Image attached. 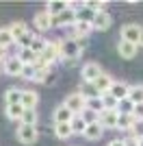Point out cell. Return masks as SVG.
Masks as SVG:
<instances>
[{"mask_svg": "<svg viewBox=\"0 0 143 146\" xmlns=\"http://www.w3.org/2000/svg\"><path fill=\"white\" fill-rule=\"evenodd\" d=\"M7 59H9V57H7V48L0 46V61H7Z\"/></svg>", "mask_w": 143, "mask_h": 146, "instance_id": "cell-42", "label": "cell"}, {"mask_svg": "<svg viewBox=\"0 0 143 146\" xmlns=\"http://www.w3.org/2000/svg\"><path fill=\"white\" fill-rule=\"evenodd\" d=\"M52 20H54V26H63V29L74 26V24H76V11L67 7L63 13H59V15H56V18H52Z\"/></svg>", "mask_w": 143, "mask_h": 146, "instance_id": "cell-9", "label": "cell"}, {"mask_svg": "<svg viewBox=\"0 0 143 146\" xmlns=\"http://www.w3.org/2000/svg\"><path fill=\"white\" fill-rule=\"evenodd\" d=\"M85 7H87V9H91L93 13L106 11V9H104V7H106V2H100V0H89V2H85Z\"/></svg>", "mask_w": 143, "mask_h": 146, "instance_id": "cell-36", "label": "cell"}, {"mask_svg": "<svg viewBox=\"0 0 143 146\" xmlns=\"http://www.w3.org/2000/svg\"><path fill=\"white\" fill-rule=\"evenodd\" d=\"M85 100H87V96H85V94L74 92V94H67V98L63 100V105H65V107L74 113V116H80V113L85 111Z\"/></svg>", "mask_w": 143, "mask_h": 146, "instance_id": "cell-2", "label": "cell"}, {"mask_svg": "<svg viewBox=\"0 0 143 146\" xmlns=\"http://www.w3.org/2000/svg\"><path fill=\"white\" fill-rule=\"evenodd\" d=\"M9 31H11V35L15 37V42H18V39H22V37L28 33V26H26V22L18 20V22H13V24L9 26Z\"/></svg>", "mask_w": 143, "mask_h": 146, "instance_id": "cell-21", "label": "cell"}, {"mask_svg": "<svg viewBox=\"0 0 143 146\" xmlns=\"http://www.w3.org/2000/svg\"><path fill=\"white\" fill-rule=\"evenodd\" d=\"M102 105H104V109H117L119 100L113 98L111 94H102Z\"/></svg>", "mask_w": 143, "mask_h": 146, "instance_id": "cell-35", "label": "cell"}, {"mask_svg": "<svg viewBox=\"0 0 143 146\" xmlns=\"http://www.w3.org/2000/svg\"><path fill=\"white\" fill-rule=\"evenodd\" d=\"M72 133L74 135H85V129H87V122L83 120V116H74V120L70 122Z\"/></svg>", "mask_w": 143, "mask_h": 146, "instance_id": "cell-26", "label": "cell"}, {"mask_svg": "<svg viewBox=\"0 0 143 146\" xmlns=\"http://www.w3.org/2000/svg\"><path fill=\"white\" fill-rule=\"evenodd\" d=\"M18 140L22 142L24 146H33L37 140H39V131L35 127H26V124H20L18 129Z\"/></svg>", "mask_w": 143, "mask_h": 146, "instance_id": "cell-4", "label": "cell"}, {"mask_svg": "<svg viewBox=\"0 0 143 146\" xmlns=\"http://www.w3.org/2000/svg\"><path fill=\"white\" fill-rule=\"evenodd\" d=\"M111 24H113V18L108 15V11L95 13V15H93V22H91L93 31H108V29H111Z\"/></svg>", "mask_w": 143, "mask_h": 146, "instance_id": "cell-10", "label": "cell"}, {"mask_svg": "<svg viewBox=\"0 0 143 146\" xmlns=\"http://www.w3.org/2000/svg\"><path fill=\"white\" fill-rule=\"evenodd\" d=\"M46 46H48V39H43V37L35 35V39H33V44H30V50H33V52L39 57L43 50H46Z\"/></svg>", "mask_w": 143, "mask_h": 146, "instance_id": "cell-29", "label": "cell"}, {"mask_svg": "<svg viewBox=\"0 0 143 146\" xmlns=\"http://www.w3.org/2000/svg\"><path fill=\"white\" fill-rule=\"evenodd\" d=\"M74 29H76L78 37L87 39V37H89V33L93 31V26H91V22H76V24H74Z\"/></svg>", "mask_w": 143, "mask_h": 146, "instance_id": "cell-32", "label": "cell"}, {"mask_svg": "<svg viewBox=\"0 0 143 146\" xmlns=\"http://www.w3.org/2000/svg\"><path fill=\"white\" fill-rule=\"evenodd\" d=\"M22 70H24V63L18 59V57H9L5 61V72L9 76H22Z\"/></svg>", "mask_w": 143, "mask_h": 146, "instance_id": "cell-13", "label": "cell"}, {"mask_svg": "<svg viewBox=\"0 0 143 146\" xmlns=\"http://www.w3.org/2000/svg\"><path fill=\"white\" fill-rule=\"evenodd\" d=\"M108 146H124V140H113L108 142Z\"/></svg>", "mask_w": 143, "mask_h": 146, "instance_id": "cell-43", "label": "cell"}, {"mask_svg": "<svg viewBox=\"0 0 143 146\" xmlns=\"http://www.w3.org/2000/svg\"><path fill=\"white\" fill-rule=\"evenodd\" d=\"M113 76L111 74H106V72H102L98 79H95V83H93V90H95V94L98 96H102V94H108L111 92V87H113Z\"/></svg>", "mask_w": 143, "mask_h": 146, "instance_id": "cell-8", "label": "cell"}, {"mask_svg": "<svg viewBox=\"0 0 143 146\" xmlns=\"http://www.w3.org/2000/svg\"><path fill=\"white\" fill-rule=\"evenodd\" d=\"M139 46H143V31H141V39H139Z\"/></svg>", "mask_w": 143, "mask_h": 146, "instance_id": "cell-44", "label": "cell"}, {"mask_svg": "<svg viewBox=\"0 0 143 146\" xmlns=\"http://www.w3.org/2000/svg\"><path fill=\"white\" fill-rule=\"evenodd\" d=\"M39 103V94L35 90H22V107L24 109H35Z\"/></svg>", "mask_w": 143, "mask_h": 146, "instance_id": "cell-14", "label": "cell"}, {"mask_svg": "<svg viewBox=\"0 0 143 146\" xmlns=\"http://www.w3.org/2000/svg\"><path fill=\"white\" fill-rule=\"evenodd\" d=\"M132 116H134V120H143V105H134Z\"/></svg>", "mask_w": 143, "mask_h": 146, "instance_id": "cell-40", "label": "cell"}, {"mask_svg": "<svg viewBox=\"0 0 143 146\" xmlns=\"http://www.w3.org/2000/svg\"><path fill=\"white\" fill-rule=\"evenodd\" d=\"M5 100H7V105H20L22 103V90L9 87V90L5 92Z\"/></svg>", "mask_w": 143, "mask_h": 146, "instance_id": "cell-22", "label": "cell"}, {"mask_svg": "<svg viewBox=\"0 0 143 146\" xmlns=\"http://www.w3.org/2000/svg\"><path fill=\"white\" fill-rule=\"evenodd\" d=\"M139 146H143V137H141V140H139Z\"/></svg>", "mask_w": 143, "mask_h": 146, "instance_id": "cell-45", "label": "cell"}, {"mask_svg": "<svg viewBox=\"0 0 143 146\" xmlns=\"http://www.w3.org/2000/svg\"><path fill=\"white\" fill-rule=\"evenodd\" d=\"M59 52H61V39H52V42L48 39L46 50H43L39 57L43 59V63H46V66H52L54 61L59 59Z\"/></svg>", "mask_w": 143, "mask_h": 146, "instance_id": "cell-3", "label": "cell"}, {"mask_svg": "<svg viewBox=\"0 0 143 146\" xmlns=\"http://www.w3.org/2000/svg\"><path fill=\"white\" fill-rule=\"evenodd\" d=\"M67 7H70V2H67V0H50V2L46 5V11L50 13L52 18H56L59 13H63V11H65Z\"/></svg>", "mask_w": 143, "mask_h": 146, "instance_id": "cell-17", "label": "cell"}, {"mask_svg": "<svg viewBox=\"0 0 143 146\" xmlns=\"http://www.w3.org/2000/svg\"><path fill=\"white\" fill-rule=\"evenodd\" d=\"M24 107H22V103L20 105H7V118L9 120H22V116H24Z\"/></svg>", "mask_w": 143, "mask_h": 146, "instance_id": "cell-24", "label": "cell"}, {"mask_svg": "<svg viewBox=\"0 0 143 146\" xmlns=\"http://www.w3.org/2000/svg\"><path fill=\"white\" fill-rule=\"evenodd\" d=\"M98 122L104 127V131H106V129H117L119 111H117V109H104V111L100 113V118H98Z\"/></svg>", "mask_w": 143, "mask_h": 146, "instance_id": "cell-7", "label": "cell"}, {"mask_svg": "<svg viewBox=\"0 0 143 146\" xmlns=\"http://www.w3.org/2000/svg\"><path fill=\"white\" fill-rule=\"evenodd\" d=\"M83 120L87 122V124H93V122H98V118H100V113H95V111H89V109H85L83 113Z\"/></svg>", "mask_w": 143, "mask_h": 146, "instance_id": "cell-37", "label": "cell"}, {"mask_svg": "<svg viewBox=\"0 0 143 146\" xmlns=\"http://www.w3.org/2000/svg\"><path fill=\"white\" fill-rule=\"evenodd\" d=\"M33 24H35V29L37 31H48V29H52L54 26V20H52V15L48 11H39V13H35V20H33Z\"/></svg>", "mask_w": 143, "mask_h": 146, "instance_id": "cell-11", "label": "cell"}, {"mask_svg": "<svg viewBox=\"0 0 143 146\" xmlns=\"http://www.w3.org/2000/svg\"><path fill=\"white\" fill-rule=\"evenodd\" d=\"M102 74V68L95 63V61H89V63H85L83 66V70H80V76H83V81L85 83H91L93 85L95 83V79Z\"/></svg>", "mask_w": 143, "mask_h": 146, "instance_id": "cell-6", "label": "cell"}, {"mask_svg": "<svg viewBox=\"0 0 143 146\" xmlns=\"http://www.w3.org/2000/svg\"><path fill=\"white\" fill-rule=\"evenodd\" d=\"M11 44H15V37L11 35L9 26H7V29H0V46H2V48H9Z\"/></svg>", "mask_w": 143, "mask_h": 146, "instance_id": "cell-31", "label": "cell"}, {"mask_svg": "<svg viewBox=\"0 0 143 146\" xmlns=\"http://www.w3.org/2000/svg\"><path fill=\"white\" fill-rule=\"evenodd\" d=\"M132 124H134V116H121L119 113V122H117V129L119 131H132Z\"/></svg>", "mask_w": 143, "mask_h": 146, "instance_id": "cell-30", "label": "cell"}, {"mask_svg": "<svg viewBox=\"0 0 143 146\" xmlns=\"http://www.w3.org/2000/svg\"><path fill=\"white\" fill-rule=\"evenodd\" d=\"M117 111L121 113V116H132V111H134V105H132L128 98H124V100H119Z\"/></svg>", "mask_w": 143, "mask_h": 146, "instance_id": "cell-33", "label": "cell"}, {"mask_svg": "<svg viewBox=\"0 0 143 146\" xmlns=\"http://www.w3.org/2000/svg\"><path fill=\"white\" fill-rule=\"evenodd\" d=\"M128 100H130L132 105H143V83L130 85V90H128Z\"/></svg>", "mask_w": 143, "mask_h": 146, "instance_id": "cell-20", "label": "cell"}, {"mask_svg": "<svg viewBox=\"0 0 143 146\" xmlns=\"http://www.w3.org/2000/svg\"><path fill=\"white\" fill-rule=\"evenodd\" d=\"M18 59L22 61L24 66H33V63H35V59H37V55H35L30 48H22V50L18 52Z\"/></svg>", "mask_w": 143, "mask_h": 146, "instance_id": "cell-27", "label": "cell"}, {"mask_svg": "<svg viewBox=\"0 0 143 146\" xmlns=\"http://www.w3.org/2000/svg\"><path fill=\"white\" fill-rule=\"evenodd\" d=\"M128 90H130V85H126L124 81H115L108 94L113 98H117V100H124V98H128Z\"/></svg>", "mask_w": 143, "mask_h": 146, "instance_id": "cell-16", "label": "cell"}, {"mask_svg": "<svg viewBox=\"0 0 143 146\" xmlns=\"http://www.w3.org/2000/svg\"><path fill=\"white\" fill-rule=\"evenodd\" d=\"M72 120H74V113L61 103L59 107L54 109V124H65V122H72Z\"/></svg>", "mask_w": 143, "mask_h": 146, "instance_id": "cell-15", "label": "cell"}, {"mask_svg": "<svg viewBox=\"0 0 143 146\" xmlns=\"http://www.w3.org/2000/svg\"><path fill=\"white\" fill-rule=\"evenodd\" d=\"M102 135H104V127H102L100 122H93V124H87V129H85V137L91 142L100 140Z\"/></svg>", "mask_w": 143, "mask_h": 146, "instance_id": "cell-18", "label": "cell"}, {"mask_svg": "<svg viewBox=\"0 0 143 146\" xmlns=\"http://www.w3.org/2000/svg\"><path fill=\"white\" fill-rule=\"evenodd\" d=\"M83 48L78 46L76 39H61V52H59V59L65 61V63H76V59L80 57Z\"/></svg>", "mask_w": 143, "mask_h": 146, "instance_id": "cell-1", "label": "cell"}, {"mask_svg": "<svg viewBox=\"0 0 143 146\" xmlns=\"http://www.w3.org/2000/svg\"><path fill=\"white\" fill-rule=\"evenodd\" d=\"M54 70H52V66H43V68H35V76H33V81H35V83H46V79L48 76H50V74H52Z\"/></svg>", "mask_w": 143, "mask_h": 146, "instance_id": "cell-23", "label": "cell"}, {"mask_svg": "<svg viewBox=\"0 0 143 146\" xmlns=\"http://www.w3.org/2000/svg\"><path fill=\"white\" fill-rule=\"evenodd\" d=\"M93 15L95 13L91 11V9H80V11H76V22H93Z\"/></svg>", "mask_w": 143, "mask_h": 146, "instance_id": "cell-34", "label": "cell"}, {"mask_svg": "<svg viewBox=\"0 0 143 146\" xmlns=\"http://www.w3.org/2000/svg\"><path fill=\"white\" fill-rule=\"evenodd\" d=\"M124 146H139V140L137 137H132V135H128L124 140Z\"/></svg>", "mask_w": 143, "mask_h": 146, "instance_id": "cell-41", "label": "cell"}, {"mask_svg": "<svg viewBox=\"0 0 143 146\" xmlns=\"http://www.w3.org/2000/svg\"><path fill=\"white\" fill-rule=\"evenodd\" d=\"M54 135H56L59 140H70L72 135H74L70 122H65V124H54Z\"/></svg>", "mask_w": 143, "mask_h": 146, "instance_id": "cell-25", "label": "cell"}, {"mask_svg": "<svg viewBox=\"0 0 143 146\" xmlns=\"http://www.w3.org/2000/svg\"><path fill=\"white\" fill-rule=\"evenodd\" d=\"M137 50H139L137 44L124 42V39H119V44H117V52H119L121 59H134V57H137Z\"/></svg>", "mask_w": 143, "mask_h": 146, "instance_id": "cell-12", "label": "cell"}, {"mask_svg": "<svg viewBox=\"0 0 143 146\" xmlns=\"http://www.w3.org/2000/svg\"><path fill=\"white\" fill-rule=\"evenodd\" d=\"M33 76H35V68H33V66H24V70H22V79L33 81Z\"/></svg>", "mask_w": 143, "mask_h": 146, "instance_id": "cell-39", "label": "cell"}, {"mask_svg": "<svg viewBox=\"0 0 143 146\" xmlns=\"http://www.w3.org/2000/svg\"><path fill=\"white\" fill-rule=\"evenodd\" d=\"M85 109L95 111V113H102V111H104L102 96H98V94H93V96H87V100H85Z\"/></svg>", "mask_w": 143, "mask_h": 146, "instance_id": "cell-19", "label": "cell"}, {"mask_svg": "<svg viewBox=\"0 0 143 146\" xmlns=\"http://www.w3.org/2000/svg\"><path fill=\"white\" fill-rule=\"evenodd\" d=\"M37 120H39L37 111H35V109H26L20 122H22V124H26V127H37Z\"/></svg>", "mask_w": 143, "mask_h": 146, "instance_id": "cell-28", "label": "cell"}, {"mask_svg": "<svg viewBox=\"0 0 143 146\" xmlns=\"http://www.w3.org/2000/svg\"><path fill=\"white\" fill-rule=\"evenodd\" d=\"M33 39H35V33H26V35L22 37V39H18V44L22 46V48H30V44H33Z\"/></svg>", "mask_w": 143, "mask_h": 146, "instance_id": "cell-38", "label": "cell"}, {"mask_svg": "<svg viewBox=\"0 0 143 146\" xmlns=\"http://www.w3.org/2000/svg\"><path fill=\"white\" fill-rule=\"evenodd\" d=\"M141 31H143V26H139V24H124L119 35H121V39H124V42H130V44H137V46H139Z\"/></svg>", "mask_w": 143, "mask_h": 146, "instance_id": "cell-5", "label": "cell"}]
</instances>
